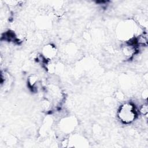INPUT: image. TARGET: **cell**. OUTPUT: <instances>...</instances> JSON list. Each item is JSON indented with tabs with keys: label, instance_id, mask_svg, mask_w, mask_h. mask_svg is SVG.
I'll use <instances>...</instances> for the list:
<instances>
[{
	"label": "cell",
	"instance_id": "obj_3",
	"mask_svg": "<svg viewBox=\"0 0 148 148\" xmlns=\"http://www.w3.org/2000/svg\"><path fill=\"white\" fill-rule=\"evenodd\" d=\"M147 111H148V109H147V105H143L140 108V112L144 115L147 114Z\"/></svg>",
	"mask_w": 148,
	"mask_h": 148
},
{
	"label": "cell",
	"instance_id": "obj_2",
	"mask_svg": "<svg viewBox=\"0 0 148 148\" xmlns=\"http://www.w3.org/2000/svg\"><path fill=\"white\" fill-rule=\"evenodd\" d=\"M57 49L52 45H47L44 46L42 50L43 56L47 60H51L57 55Z\"/></svg>",
	"mask_w": 148,
	"mask_h": 148
},
{
	"label": "cell",
	"instance_id": "obj_1",
	"mask_svg": "<svg viewBox=\"0 0 148 148\" xmlns=\"http://www.w3.org/2000/svg\"><path fill=\"white\" fill-rule=\"evenodd\" d=\"M136 117V111L133 104L125 102L121 105L118 111V117L124 124L133 122Z\"/></svg>",
	"mask_w": 148,
	"mask_h": 148
}]
</instances>
